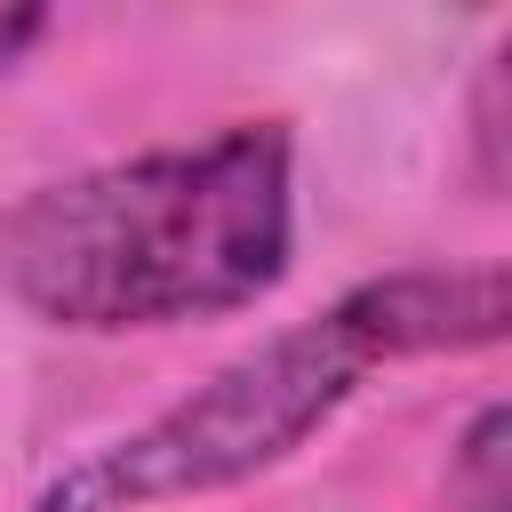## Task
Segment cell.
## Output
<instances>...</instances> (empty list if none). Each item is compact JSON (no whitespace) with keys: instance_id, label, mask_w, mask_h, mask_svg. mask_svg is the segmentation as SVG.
I'll list each match as a JSON object with an SVG mask.
<instances>
[{"instance_id":"cell-3","label":"cell","mask_w":512,"mask_h":512,"mask_svg":"<svg viewBox=\"0 0 512 512\" xmlns=\"http://www.w3.org/2000/svg\"><path fill=\"white\" fill-rule=\"evenodd\" d=\"M328 320L368 368L424 360V352H480L504 336L512 288H504V264H408V272H376L344 288Z\"/></svg>"},{"instance_id":"cell-2","label":"cell","mask_w":512,"mask_h":512,"mask_svg":"<svg viewBox=\"0 0 512 512\" xmlns=\"http://www.w3.org/2000/svg\"><path fill=\"white\" fill-rule=\"evenodd\" d=\"M360 368L368 360L344 344V328L328 312L296 320V328L232 352L224 368H208L184 400H168L136 432L48 472L32 512H144V504L240 488V480L288 464L352 400Z\"/></svg>"},{"instance_id":"cell-5","label":"cell","mask_w":512,"mask_h":512,"mask_svg":"<svg viewBox=\"0 0 512 512\" xmlns=\"http://www.w3.org/2000/svg\"><path fill=\"white\" fill-rule=\"evenodd\" d=\"M48 40V8H24V0H0V72L16 64V56H32Z\"/></svg>"},{"instance_id":"cell-4","label":"cell","mask_w":512,"mask_h":512,"mask_svg":"<svg viewBox=\"0 0 512 512\" xmlns=\"http://www.w3.org/2000/svg\"><path fill=\"white\" fill-rule=\"evenodd\" d=\"M448 512H512V408L488 400L448 448Z\"/></svg>"},{"instance_id":"cell-1","label":"cell","mask_w":512,"mask_h":512,"mask_svg":"<svg viewBox=\"0 0 512 512\" xmlns=\"http://www.w3.org/2000/svg\"><path fill=\"white\" fill-rule=\"evenodd\" d=\"M296 144L280 120H232L200 144L72 168L0 224L8 296L64 336H136L224 320L288 280Z\"/></svg>"}]
</instances>
